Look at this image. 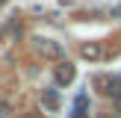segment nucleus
I'll return each instance as SVG.
<instances>
[{
  "instance_id": "1",
  "label": "nucleus",
  "mask_w": 121,
  "mask_h": 118,
  "mask_svg": "<svg viewBox=\"0 0 121 118\" xmlns=\"http://www.w3.org/2000/svg\"><path fill=\"white\" fill-rule=\"evenodd\" d=\"M35 50H39L44 59H62V44L53 41V38H39L35 41Z\"/></svg>"
},
{
  "instance_id": "2",
  "label": "nucleus",
  "mask_w": 121,
  "mask_h": 118,
  "mask_svg": "<svg viewBox=\"0 0 121 118\" xmlns=\"http://www.w3.org/2000/svg\"><path fill=\"white\" fill-rule=\"evenodd\" d=\"M80 56L89 59V62H98V59H104V47H100V41H86V44L80 47Z\"/></svg>"
},
{
  "instance_id": "3",
  "label": "nucleus",
  "mask_w": 121,
  "mask_h": 118,
  "mask_svg": "<svg viewBox=\"0 0 121 118\" xmlns=\"http://www.w3.org/2000/svg\"><path fill=\"white\" fill-rule=\"evenodd\" d=\"M41 103H44V109L56 112L59 109V92H56V88H47V92L41 94Z\"/></svg>"
},
{
  "instance_id": "4",
  "label": "nucleus",
  "mask_w": 121,
  "mask_h": 118,
  "mask_svg": "<svg viewBox=\"0 0 121 118\" xmlns=\"http://www.w3.org/2000/svg\"><path fill=\"white\" fill-rule=\"evenodd\" d=\"M71 80H74V65H68V62L59 65V68H56V83L65 86V83H71Z\"/></svg>"
},
{
  "instance_id": "5",
  "label": "nucleus",
  "mask_w": 121,
  "mask_h": 118,
  "mask_svg": "<svg viewBox=\"0 0 121 118\" xmlns=\"http://www.w3.org/2000/svg\"><path fill=\"white\" fill-rule=\"evenodd\" d=\"M109 15H112V18H121V3H118V6H112V12H109Z\"/></svg>"
},
{
  "instance_id": "6",
  "label": "nucleus",
  "mask_w": 121,
  "mask_h": 118,
  "mask_svg": "<svg viewBox=\"0 0 121 118\" xmlns=\"http://www.w3.org/2000/svg\"><path fill=\"white\" fill-rule=\"evenodd\" d=\"M71 118H89V115H86V112H80V109H74V112H71Z\"/></svg>"
},
{
  "instance_id": "7",
  "label": "nucleus",
  "mask_w": 121,
  "mask_h": 118,
  "mask_svg": "<svg viewBox=\"0 0 121 118\" xmlns=\"http://www.w3.org/2000/svg\"><path fill=\"white\" fill-rule=\"evenodd\" d=\"M115 112H118V115H121V97L115 100Z\"/></svg>"
},
{
  "instance_id": "8",
  "label": "nucleus",
  "mask_w": 121,
  "mask_h": 118,
  "mask_svg": "<svg viewBox=\"0 0 121 118\" xmlns=\"http://www.w3.org/2000/svg\"><path fill=\"white\" fill-rule=\"evenodd\" d=\"M3 115H6V106H3V103H0V118H3Z\"/></svg>"
},
{
  "instance_id": "9",
  "label": "nucleus",
  "mask_w": 121,
  "mask_h": 118,
  "mask_svg": "<svg viewBox=\"0 0 121 118\" xmlns=\"http://www.w3.org/2000/svg\"><path fill=\"white\" fill-rule=\"evenodd\" d=\"M3 3H6V0H0V6H3Z\"/></svg>"
}]
</instances>
